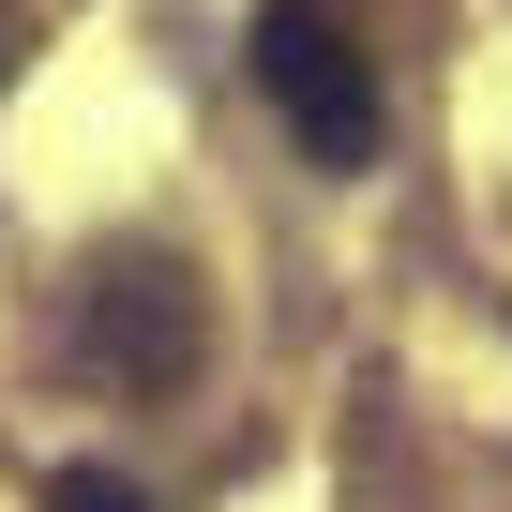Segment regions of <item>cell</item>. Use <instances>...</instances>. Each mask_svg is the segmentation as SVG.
Instances as JSON below:
<instances>
[{"instance_id":"1","label":"cell","mask_w":512,"mask_h":512,"mask_svg":"<svg viewBox=\"0 0 512 512\" xmlns=\"http://www.w3.org/2000/svg\"><path fill=\"white\" fill-rule=\"evenodd\" d=\"M256 91L287 106V136L317 151V166H377V61L347 46V16L332 0H256Z\"/></svg>"},{"instance_id":"2","label":"cell","mask_w":512,"mask_h":512,"mask_svg":"<svg viewBox=\"0 0 512 512\" xmlns=\"http://www.w3.org/2000/svg\"><path fill=\"white\" fill-rule=\"evenodd\" d=\"M91 347H106L121 377H181V347H196V287L166 272V256H121L106 302H91Z\"/></svg>"},{"instance_id":"3","label":"cell","mask_w":512,"mask_h":512,"mask_svg":"<svg viewBox=\"0 0 512 512\" xmlns=\"http://www.w3.org/2000/svg\"><path fill=\"white\" fill-rule=\"evenodd\" d=\"M46 512H151V497H136V482H106V467H61V482H46Z\"/></svg>"}]
</instances>
